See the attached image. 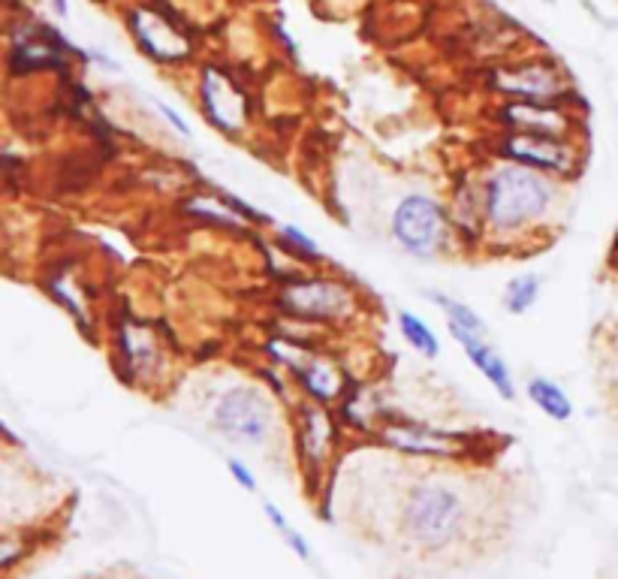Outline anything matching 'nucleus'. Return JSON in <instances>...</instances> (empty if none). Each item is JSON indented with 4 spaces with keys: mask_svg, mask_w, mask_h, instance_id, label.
Returning a JSON list of instances; mask_svg holds the SVG:
<instances>
[{
    "mask_svg": "<svg viewBox=\"0 0 618 579\" xmlns=\"http://www.w3.org/2000/svg\"><path fill=\"white\" fill-rule=\"evenodd\" d=\"M480 172H483V209H486L489 230L486 248L501 254L553 233V214L562 200L564 181L495 157H489V164H483Z\"/></svg>",
    "mask_w": 618,
    "mask_h": 579,
    "instance_id": "nucleus-1",
    "label": "nucleus"
},
{
    "mask_svg": "<svg viewBox=\"0 0 618 579\" xmlns=\"http://www.w3.org/2000/svg\"><path fill=\"white\" fill-rule=\"evenodd\" d=\"M471 528V504L447 480H420L405 492L401 531L422 556H447Z\"/></svg>",
    "mask_w": 618,
    "mask_h": 579,
    "instance_id": "nucleus-2",
    "label": "nucleus"
},
{
    "mask_svg": "<svg viewBox=\"0 0 618 579\" xmlns=\"http://www.w3.org/2000/svg\"><path fill=\"white\" fill-rule=\"evenodd\" d=\"M277 317L317 326V329H344L363 317L365 296L354 281L332 272H293L275 290Z\"/></svg>",
    "mask_w": 618,
    "mask_h": 579,
    "instance_id": "nucleus-3",
    "label": "nucleus"
},
{
    "mask_svg": "<svg viewBox=\"0 0 618 579\" xmlns=\"http://www.w3.org/2000/svg\"><path fill=\"white\" fill-rule=\"evenodd\" d=\"M344 429L338 413L329 404L298 399L290 411V441H293V456H296L298 474L308 483V492L314 502L321 504V513L329 519V489L332 469L342 450Z\"/></svg>",
    "mask_w": 618,
    "mask_h": 579,
    "instance_id": "nucleus-4",
    "label": "nucleus"
},
{
    "mask_svg": "<svg viewBox=\"0 0 618 579\" xmlns=\"http://www.w3.org/2000/svg\"><path fill=\"white\" fill-rule=\"evenodd\" d=\"M375 441L392 453L429 462H486L501 446L489 432H450L396 413H389L380 423Z\"/></svg>",
    "mask_w": 618,
    "mask_h": 579,
    "instance_id": "nucleus-5",
    "label": "nucleus"
},
{
    "mask_svg": "<svg viewBox=\"0 0 618 579\" xmlns=\"http://www.w3.org/2000/svg\"><path fill=\"white\" fill-rule=\"evenodd\" d=\"M112 362L127 387L151 390L166 380L172 357L157 326L127 312L112 326Z\"/></svg>",
    "mask_w": 618,
    "mask_h": 579,
    "instance_id": "nucleus-6",
    "label": "nucleus"
},
{
    "mask_svg": "<svg viewBox=\"0 0 618 579\" xmlns=\"http://www.w3.org/2000/svg\"><path fill=\"white\" fill-rule=\"evenodd\" d=\"M211 425L232 444L263 450L277 434L275 399L256 383H235L211 404Z\"/></svg>",
    "mask_w": 618,
    "mask_h": 579,
    "instance_id": "nucleus-7",
    "label": "nucleus"
},
{
    "mask_svg": "<svg viewBox=\"0 0 618 579\" xmlns=\"http://www.w3.org/2000/svg\"><path fill=\"white\" fill-rule=\"evenodd\" d=\"M389 233L405 254L417 260H434L453 248V223L447 202L429 193H408L389 214Z\"/></svg>",
    "mask_w": 618,
    "mask_h": 579,
    "instance_id": "nucleus-8",
    "label": "nucleus"
},
{
    "mask_svg": "<svg viewBox=\"0 0 618 579\" xmlns=\"http://www.w3.org/2000/svg\"><path fill=\"white\" fill-rule=\"evenodd\" d=\"M489 157L510 160L522 167L537 169L543 176L570 185L579 179L586 164V139L543 134H495L489 143Z\"/></svg>",
    "mask_w": 618,
    "mask_h": 579,
    "instance_id": "nucleus-9",
    "label": "nucleus"
},
{
    "mask_svg": "<svg viewBox=\"0 0 618 579\" xmlns=\"http://www.w3.org/2000/svg\"><path fill=\"white\" fill-rule=\"evenodd\" d=\"M197 106L211 130L242 143L254 130V101L251 94L235 82L230 70L209 64L199 70L197 78Z\"/></svg>",
    "mask_w": 618,
    "mask_h": 579,
    "instance_id": "nucleus-10",
    "label": "nucleus"
},
{
    "mask_svg": "<svg viewBox=\"0 0 618 579\" xmlns=\"http://www.w3.org/2000/svg\"><path fill=\"white\" fill-rule=\"evenodd\" d=\"M489 88L495 91L501 101L555 103V106H570V109L583 106V94L576 91L574 82L555 61H546V57L495 70L489 76Z\"/></svg>",
    "mask_w": 618,
    "mask_h": 579,
    "instance_id": "nucleus-11",
    "label": "nucleus"
},
{
    "mask_svg": "<svg viewBox=\"0 0 618 579\" xmlns=\"http://www.w3.org/2000/svg\"><path fill=\"white\" fill-rule=\"evenodd\" d=\"M497 134H543L583 139L586 122L579 109L555 106V103H528V101H501L492 115Z\"/></svg>",
    "mask_w": 618,
    "mask_h": 579,
    "instance_id": "nucleus-12",
    "label": "nucleus"
},
{
    "mask_svg": "<svg viewBox=\"0 0 618 579\" xmlns=\"http://www.w3.org/2000/svg\"><path fill=\"white\" fill-rule=\"evenodd\" d=\"M73 55L91 61V55L78 52V45H73L64 34H57L55 28L45 24H33L28 31L15 36L10 45V64L12 76H31V73H66L73 64Z\"/></svg>",
    "mask_w": 618,
    "mask_h": 579,
    "instance_id": "nucleus-13",
    "label": "nucleus"
},
{
    "mask_svg": "<svg viewBox=\"0 0 618 579\" xmlns=\"http://www.w3.org/2000/svg\"><path fill=\"white\" fill-rule=\"evenodd\" d=\"M453 233L459 239V248L464 251H483L489 245L486 209H483V172L480 167L459 169L453 181V193L447 202Z\"/></svg>",
    "mask_w": 618,
    "mask_h": 579,
    "instance_id": "nucleus-14",
    "label": "nucleus"
},
{
    "mask_svg": "<svg viewBox=\"0 0 618 579\" xmlns=\"http://www.w3.org/2000/svg\"><path fill=\"white\" fill-rule=\"evenodd\" d=\"M127 28H130V36L139 45V52L157 61V64H181L193 52L181 24H176L166 12L155 10V7H145V3L133 7L130 15H127Z\"/></svg>",
    "mask_w": 618,
    "mask_h": 579,
    "instance_id": "nucleus-15",
    "label": "nucleus"
},
{
    "mask_svg": "<svg viewBox=\"0 0 618 579\" xmlns=\"http://www.w3.org/2000/svg\"><path fill=\"white\" fill-rule=\"evenodd\" d=\"M45 296L64 308L73 324L78 326V333L85 335L88 341H97V314H94V299H91L88 281L82 278V272L73 263H55L49 266L43 278Z\"/></svg>",
    "mask_w": 618,
    "mask_h": 579,
    "instance_id": "nucleus-16",
    "label": "nucleus"
},
{
    "mask_svg": "<svg viewBox=\"0 0 618 579\" xmlns=\"http://www.w3.org/2000/svg\"><path fill=\"white\" fill-rule=\"evenodd\" d=\"M453 341L464 350L468 362L474 366V371H480L489 380V387L501 396L504 401H513L520 396L516 378L510 371L507 359L497 354L495 347L489 345V338L483 333H471V329H459V326H447Z\"/></svg>",
    "mask_w": 618,
    "mask_h": 579,
    "instance_id": "nucleus-17",
    "label": "nucleus"
},
{
    "mask_svg": "<svg viewBox=\"0 0 618 579\" xmlns=\"http://www.w3.org/2000/svg\"><path fill=\"white\" fill-rule=\"evenodd\" d=\"M181 214L190 218V221L197 223H206V227H214V230H235V233H244L251 223L244 221L242 214L232 212L230 206L221 200V193L218 190H211V193H190L181 200Z\"/></svg>",
    "mask_w": 618,
    "mask_h": 579,
    "instance_id": "nucleus-18",
    "label": "nucleus"
},
{
    "mask_svg": "<svg viewBox=\"0 0 618 579\" xmlns=\"http://www.w3.org/2000/svg\"><path fill=\"white\" fill-rule=\"evenodd\" d=\"M525 396H528L531 404H534L546 420H553V423H567V420L574 417V401H570V396L564 392L562 383H555V380L546 378V375L528 378Z\"/></svg>",
    "mask_w": 618,
    "mask_h": 579,
    "instance_id": "nucleus-19",
    "label": "nucleus"
},
{
    "mask_svg": "<svg viewBox=\"0 0 618 579\" xmlns=\"http://www.w3.org/2000/svg\"><path fill=\"white\" fill-rule=\"evenodd\" d=\"M275 248L277 251H284L293 263H305V266H314V269L326 263L323 248L317 245L305 230L293 227V223H277Z\"/></svg>",
    "mask_w": 618,
    "mask_h": 579,
    "instance_id": "nucleus-20",
    "label": "nucleus"
},
{
    "mask_svg": "<svg viewBox=\"0 0 618 579\" xmlns=\"http://www.w3.org/2000/svg\"><path fill=\"white\" fill-rule=\"evenodd\" d=\"M541 293H543V278L537 272H520V275H513L507 281V287H504V296H501V305L507 308V314L513 317H522V314H528L537 302H541Z\"/></svg>",
    "mask_w": 618,
    "mask_h": 579,
    "instance_id": "nucleus-21",
    "label": "nucleus"
},
{
    "mask_svg": "<svg viewBox=\"0 0 618 579\" xmlns=\"http://www.w3.org/2000/svg\"><path fill=\"white\" fill-rule=\"evenodd\" d=\"M396 326L401 338L408 341L410 350H417L422 359H438L441 357V341H438V335L431 329L422 317L410 312H398L396 314Z\"/></svg>",
    "mask_w": 618,
    "mask_h": 579,
    "instance_id": "nucleus-22",
    "label": "nucleus"
},
{
    "mask_svg": "<svg viewBox=\"0 0 618 579\" xmlns=\"http://www.w3.org/2000/svg\"><path fill=\"white\" fill-rule=\"evenodd\" d=\"M426 299L431 305H438L447 317V326H459V329H471V333H483L489 335L486 320L462 299H453V296H443V293H426Z\"/></svg>",
    "mask_w": 618,
    "mask_h": 579,
    "instance_id": "nucleus-23",
    "label": "nucleus"
},
{
    "mask_svg": "<svg viewBox=\"0 0 618 579\" xmlns=\"http://www.w3.org/2000/svg\"><path fill=\"white\" fill-rule=\"evenodd\" d=\"M263 513H265V519L272 523V528H275L277 535L284 537V544L293 549V556H298L302 561H311V546H308V540L305 537L298 535L296 528L287 523V516L281 513V507H277L275 502H263Z\"/></svg>",
    "mask_w": 618,
    "mask_h": 579,
    "instance_id": "nucleus-24",
    "label": "nucleus"
},
{
    "mask_svg": "<svg viewBox=\"0 0 618 579\" xmlns=\"http://www.w3.org/2000/svg\"><path fill=\"white\" fill-rule=\"evenodd\" d=\"M155 109L164 115V122L169 124V127H172L178 136H185V139H190V136H193V127L185 122V115H181V112L172 109V106H166L164 101H155Z\"/></svg>",
    "mask_w": 618,
    "mask_h": 579,
    "instance_id": "nucleus-25",
    "label": "nucleus"
},
{
    "mask_svg": "<svg viewBox=\"0 0 618 579\" xmlns=\"http://www.w3.org/2000/svg\"><path fill=\"white\" fill-rule=\"evenodd\" d=\"M227 471H230V477L235 480V483H239V486H242L244 492H256L254 471L248 469L242 459H235V456L227 459Z\"/></svg>",
    "mask_w": 618,
    "mask_h": 579,
    "instance_id": "nucleus-26",
    "label": "nucleus"
}]
</instances>
